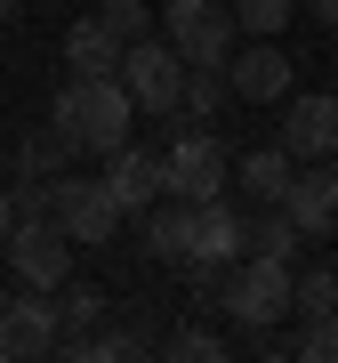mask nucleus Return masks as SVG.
Listing matches in <instances>:
<instances>
[{
	"mask_svg": "<svg viewBox=\"0 0 338 363\" xmlns=\"http://www.w3.org/2000/svg\"><path fill=\"white\" fill-rule=\"evenodd\" d=\"M121 49H129V40H113V33H105V16H81V25L65 33V65H73L81 81L121 73Z\"/></svg>",
	"mask_w": 338,
	"mask_h": 363,
	"instance_id": "obj_17",
	"label": "nucleus"
},
{
	"mask_svg": "<svg viewBox=\"0 0 338 363\" xmlns=\"http://www.w3.org/2000/svg\"><path fill=\"white\" fill-rule=\"evenodd\" d=\"M8 226H16V194L0 186V234H8Z\"/></svg>",
	"mask_w": 338,
	"mask_h": 363,
	"instance_id": "obj_27",
	"label": "nucleus"
},
{
	"mask_svg": "<svg viewBox=\"0 0 338 363\" xmlns=\"http://www.w3.org/2000/svg\"><path fill=\"white\" fill-rule=\"evenodd\" d=\"M0 259H8L16 283H33V291H57L73 274V234L57 226V218H16L8 234H0Z\"/></svg>",
	"mask_w": 338,
	"mask_h": 363,
	"instance_id": "obj_6",
	"label": "nucleus"
},
{
	"mask_svg": "<svg viewBox=\"0 0 338 363\" xmlns=\"http://www.w3.org/2000/svg\"><path fill=\"white\" fill-rule=\"evenodd\" d=\"M8 9H16V0H0V25H8Z\"/></svg>",
	"mask_w": 338,
	"mask_h": 363,
	"instance_id": "obj_29",
	"label": "nucleus"
},
{
	"mask_svg": "<svg viewBox=\"0 0 338 363\" xmlns=\"http://www.w3.org/2000/svg\"><path fill=\"white\" fill-rule=\"evenodd\" d=\"M73 162H81V138L65 121H40V130H25V145H16V169H25V178H65Z\"/></svg>",
	"mask_w": 338,
	"mask_h": 363,
	"instance_id": "obj_16",
	"label": "nucleus"
},
{
	"mask_svg": "<svg viewBox=\"0 0 338 363\" xmlns=\"http://www.w3.org/2000/svg\"><path fill=\"white\" fill-rule=\"evenodd\" d=\"M282 145L290 162H322L338 154V97L330 89H298V97H282Z\"/></svg>",
	"mask_w": 338,
	"mask_h": 363,
	"instance_id": "obj_9",
	"label": "nucleus"
},
{
	"mask_svg": "<svg viewBox=\"0 0 338 363\" xmlns=\"http://www.w3.org/2000/svg\"><path fill=\"white\" fill-rule=\"evenodd\" d=\"M169 355H177V363H218V355H226V339L185 323V331H169Z\"/></svg>",
	"mask_w": 338,
	"mask_h": 363,
	"instance_id": "obj_25",
	"label": "nucleus"
},
{
	"mask_svg": "<svg viewBox=\"0 0 338 363\" xmlns=\"http://www.w3.org/2000/svg\"><path fill=\"white\" fill-rule=\"evenodd\" d=\"M16 218H49V178H25V169H16Z\"/></svg>",
	"mask_w": 338,
	"mask_h": 363,
	"instance_id": "obj_26",
	"label": "nucleus"
},
{
	"mask_svg": "<svg viewBox=\"0 0 338 363\" xmlns=\"http://www.w3.org/2000/svg\"><path fill=\"white\" fill-rule=\"evenodd\" d=\"M49 218L65 226L73 250H81V242H113L129 210L113 202V186H105V178H73V169H65V178H49Z\"/></svg>",
	"mask_w": 338,
	"mask_h": 363,
	"instance_id": "obj_7",
	"label": "nucleus"
},
{
	"mask_svg": "<svg viewBox=\"0 0 338 363\" xmlns=\"http://www.w3.org/2000/svg\"><path fill=\"white\" fill-rule=\"evenodd\" d=\"M242 250H250V218H242V210L234 202H202V234H194V259H209V267H234L242 259Z\"/></svg>",
	"mask_w": 338,
	"mask_h": 363,
	"instance_id": "obj_15",
	"label": "nucleus"
},
{
	"mask_svg": "<svg viewBox=\"0 0 338 363\" xmlns=\"http://www.w3.org/2000/svg\"><path fill=\"white\" fill-rule=\"evenodd\" d=\"M330 307H338V274H330V267H306L298 283H290V315L314 323V315H330Z\"/></svg>",
	"mask_w": 338,
	"mask_h": 363,
	"instance_id": "obj_19",
	"label": "nucleus"
},
{
	"mask_svg": "<svg viewBox=\"0 0 338 363\" xmlns=\"http://www.w3.org/2000/svg\"><path fill=\"white\" fill-rule=\"evenodd\" d=\"M290 259H266V250H242L234 267H226V283H218V298L209 307H226L234 315V331H266V323H282L290 315Z\"/></svg>",
	"mask_w": 338,
	"mask_h": 363,
	"instance_id": "obj_2",
	"label": "nucleus"
},
{
	"mask_svg": "<svg viewBox=\"0 0 338 363\" xmlns=\"http://www.w3.org/2000/svg\"><path fill=\"white\" fill-rule=\"evenodd\" d=\"M226 9H234V25H242V33H282L298 0H226Z\"/></svg>",
	"mask_w": 338,
	"mask_h": 363,
	"instance_id": "obj_23",
	"label": "nucleus"
},
{
	"mask_svg": "<svg viewBox=\"0 0 338 363\" xmlns=\"http://www.w3.org/2000/svg\"><path fill=\"white\" fill-rule=\"evenodd\" d=\"M105 186H113V202L121 210H153L161 202V154L153 145H113V154H105Z\"/></svg>",
	"mask_w": 338,
	"mask_h": 363,
	"instance_id": "obj_12",
	"label": "nucleus"
},
{
	"mask_svg": "<svg viewBox=\"0 0 338 363\" xmlns=\"http://www.w3.org/2000/svg\"><path fill=\"white\" fill-rule=\"evenodd\" d=\"M226 81L250 105H282L290 97V49H274V33H250V49L226 57Z\"/></svg>",
	"mask_w": 338,
	"mask_h": 363,
	"instance_id": "obj_11",
	"label": "nucleus"
},
{
	"mask_svg": "<svg viewBox=\"0 0 338 363\" xmlns=\"http://www.w3.org/2000/svg\"><path fill=\"white\" fill-rule=\"evenodd\" d=\"M105 33H113V40H145V33H153V9H145V0H105Z\"/></svg>",
	"mask_w": 338,
	"mask_h": 363,
	"instance_id": "obj_24",
	"label": "nucleus"
},
{
	"mask_svg": "<svg viewBox=\"0 0 338 363\" xmlns=\"http://www.w3.org/2000/svg\"><path fill=\"white\" fill-rule=\"evenodd\" d=\"M194 234H202V202L161 194L153 210H145V250H153L161 267H185V259H194Z\"/></svg>",
	"mask_w": 338,
	"mask_h": 363,
	"instance_id": "obj_13",
	"label": "nucleus"
},
{
	"mask_svg": "<svg viewBox=\"0 0 338 363\" xmlns=\"http://www.w3.org/2000/svg\"><path fill=\"white\" fill-rule=\"evenodd\" d=\"M290 178H298V162H290L282 145H258V154H242V162H234V194H242V202H258V210H282Z\"/></svg>",
	"mask_w": 338,
	"mask_h": 363,
	"instance_id": "obj_14",
	"label": "nucleus"
},
{
	"mask_svg": "<svg viewBox=\"0 0 338 363\" xmlns=\"http://www.w3.org/2000/svg\"><path fill=\"white\" fill-rule=\"evenodd\" d=\"M226 97H234V81H226V65H185V105H177L185 121H202V130H209V121L226 113Z\"/></svg>",
	"mask_w": 338,
	"mask_h": 363,
	"instance_id": "obj_18",
	"label": "nucleus"
},
{
	"mask_svg": "<svg viewBox=\"0 0 338 363\" xmlns=\"http://www.w3.org/2000/svg\"><path fill=\"white\" fill-rule=\"evenodd\" d=\"M306 9H314V16H322V25H338V0H306Z\"/></svg>",
	"mask_w": 338,
	"mask_h": 363,
	"instance_id": "obj_28",
	"label": "nucleus"
},
{
	"mask_svg": "<svg viewBox=\"0 0 338 363\" xmlns=\"http://www.w3.org/2000/svg\"><path fill=\"white\" fill-rule=\"evenodd\" d=\"M121 89L137 97V113H161V121L185 105V57L161 40V25L145 33V40H129V49H121Z\"/></svg>",
	"mask_w": 338,
	"mask_h": 363,
	"instance_id": "obj_4",
	"label": "nucleus"
},
{
	"mask_svg": "<svg viewBox=\"0 0 338 363\" xmlns=\"http://www.w3.org/2000/svg\"><path fill=\"white\" fill-rule=\"evenodd\" d=\"M290 355H298V363H338V307H330V315H314V323H298Z\"/></svg>",
	"mask_w": 338,
	"mask_h": 363,
	"instance_id": "obj_22",
	"label": "nucleus"
},
{
	"mask_svg": "<svg viewBox=\"0 0 338 363\" xmlns=\"http://www.w3.org/2000/svg\"><path fill=\"white\" fill-rule=\"evenodd\" d=\"M282 210L298 218L306 242H330V234H338V162H330V154H322V162H298V178H290Z\"/></svg>",
	"mask_w": 338,
	"mask_h": 363,
	"instance_id": "obj_10",
	"label": "nucleus"
},
{
	"mask_svg": "<svg viewBox=\"0 0 338 363\" xmlns=\"http://www.w3.org/2000/svg\"><path fill=\"white\" fill-rule=\"evenodd\" d=\"M49 121H65V130L81 138V154H113V145H129V130H137V97L121 89V73H105V81L73 73L65 89H57Z\"/></svg>",
	"mask_w": 338,
	"mask_h": 363,
	"instance_id": "obj_1",
	"label": "nucleus"
},
{
	"mask_svg": "<svg viewBox=\"0 0 338 363\" xmlns=\"http://www.w3.org/2000/svg\"><path fill=\"white\" fill-rule=\"evenodd\" d=\"M65 339V315H57V291H16L0 298V363H25V355H57Z\"/></svg>",
	"mask_w": 338,
	"mask_h": 363,
	"instance_id": "obj_8",
	"label": "nucleus"
},
{
	"mask_svg": "<svg viewBox=\"0 0 338 363\" xmlns=\"http://www.w3.org/2000/svg\"><path fill=\"white\" fill-rule=\"evenodd\" d=\"M57 315H65V331H97V323H105V291L65 274V283H57Z\"/></svg>",
	"mask_w": 338,
	"mask_h": 363,
	"instance_id": "obj_20",
	"label": "nucleus"
},
{
	"mask_svg": "<svg viewBox=\"0 0 338 363\" xmlns=\"http://www.w3.org/2000/svg\"><path fill=\"white\" fill-rule=\"evenodd\" d=\"M298 218H290V210H266L258 226H250V250H266V259H298Z\"/></svg>",
	"mask_w": 338,
	"mask_h": 363,
	"instance_id": "obj_21",
	"label": "nucleus"
},
{
	"mask_svg": "<svg viewBox=\"0 0 338 363\" xmlns=\"http://www.w3.org/2000/svg\"><path fill=\"white\" fill-rule=\"evenodd\" d=\"M234 9L226 0H169L161 9V40L185 57V65H226L234 57Z\"/></svg>",
	"mask_w": 338,
	"mask_h": 363,
	"instance_id": "obj_5",
	"label": "nucleus"
},
{
	"mask_svg": "<svg viewBox=\"0 0 338 363\" xmlns=\"http://www.w3.org/2000/svg\"><path fill=\"white\" fill-rule=\"evenodd\" d=\"M226 186H234V154L218 145V130H185V138H169L161 145V194H177V202H218Z\"/></svg>",
	"mask_w": 338,
	"mask_h": 363,
	"instance_id": "obj_3",
	"label": "nucleus"
}]
</instances>
